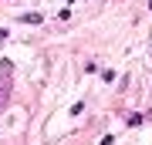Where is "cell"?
<instances>
[{"instance_id":"1","label":"cell","mask_w":152,"mask_h":145,"mask_svg":"<svg viewBox=\"0 0 152 145\" xmlns=\"http://www.w3.org/2000/svg\"><path fill=\"white\" fill-rule=\"evenodd\" d=\"M7 95H10V68H0V108H4V101H7Z\"/></svg>"}]
</instances>
